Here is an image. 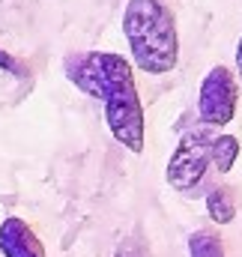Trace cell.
I'll use <instances>...</instances> for the list:
<instances>
[{
	"mask_svg": "<svg viewBox=\"0 0 242 257\" xmlns=\"http://www.w3.org/2000/svg\"><path fill=\"white\" fill-rule=\"evenodd\" d=\"M69 78L78 90L105 105V123L129 153H144V105L135 87L132 63L114 51H90L69 60Z\"/></svg>",
	"mask_w": 242,
	"mask_h": 257,
	"instance_id": "obj_1",
	"label": "cell"
},
{
	"mask_svg": "<svg viewBox=\"0 0 242 257\" xmlns=\"http://www.w3.org/2000/svg\"><path fill=\"white\" fill-rule=\"evenodd\" d=\"M123 33L135 66L147 75H168L180 60L177 24L162 0H129L123 12Z\"/></svg>",
	"mask_w": 242,
	"mask_h": 257,
	"instance_id": "obj_2",
	"label": "cell"
},
{
	"mask_svg": "<svg viewBox=\"0 0 242 257\" xmlns=\"http://www.w3.org/2000/svg\"><path fill=\"white\" fill-rule=\"evenodd\" d=\"M215 138L218 135L212 128H191L182 135L165 171V180L171 189L188 192L203 180L206 168L215 165Z\"/></svg>",
	"mask_w": 242,
	"mask_h": 257,
	"instance_id": "obj_3",
	"label": "cell"
},
{
	"mask_svg": "<svg viewBox=\"0 0 242 257\" xmlns=\"http://www.w3.org/2000/svg\"><path fill=\"white\" fill-rule=\"evenodd\" d=\"M236 102H239V87L236 78L227 66H212L203 81H200V96H197V114L206 126H227L236 117Z\"/></svg>",
	"mask_w": 242,
	"mask_h": 257,
	"instance_id": "obj_4",
	"label": "cell"
},
{
	"mask_svg": "<svg viewBox=\"0 0 242 257\" xmlns=\"http://www.w3.org/2000/svg\"><path fill=\"white\" fill-rule=\"evenodd\" d=\"M0 254L3 257H45V245L36 236V230L18 218L9 215L0 224Z\"/></svg>",
	"mask_w": 242,
	"mask_h": 257,
	"instance_id": "obj_5",
	"label": "cell"
},
{
	"mask_svg": "<svg viewBox=\"0 0 242 257\" xmlns=\"http://www.w3.org/2000/svg\"><path fill=\"white\" fill-rule=\"evenodd\" d=\"M206 212H209V218L215 221V224H227V221H233V215H236V203H233V194L227 192V189H212V192L206 194Z\"/></svg>",
	"mask_w": 242,
	"mask_h": 257,
	"instance_id": "obj_6",
	"label": "cell"
},
{
	"mask_svg": "<svg viewBox=\"0 0 242 257\" xmlns=\"http://www.w3.org/2000/svg\"><path fill=\"white\" fill-rule=\"evenodd\" d=\"M188 257H224V245L215 233L197 230L188 236Z\"/></svg>",
	"mask_w": 242,
	"mask_h": 257,
	"instance_id": "obj_7",
	"label": "cell"
},
{
	"mask_svg": "<svg viewBox=\"0 0 242 257\" xmlns=\"http://www.w3.org/2000/svg\"><path fill=\"white\" fill-rule=\"evenodd\" d=\"M239 159V138L233 135H218L215 138V168L221 174H227Z\"/></svg>",
	"mask_w": 242,
	"mask_h": 257,
	"instance_id": "obj_8",
	"label": "cell"
},
{
	"mask_svg": "<svg viewBox=\"0 0 242 257\" xmlns=\"http://www.w3.org/2000/svg\"><path fill=\"white\" fill-rule=\"evenodd\" d=\"M0 69H3V72H9V75H18V78H24V75H27V69L18 63L12 54H6L3 48H0Z\"/></svg>",
	"mask_w": 242,
	"mask_h": 257,
	"instance_id": "obj_9",
	"label": "cell"
},
{
	"mask_svg": "<svg viewBox=\"0 0 242 257\" xmlns=\"http://www.w3.org/2000/svg\"><path fill=\"white\" fill-rule=\"evenodd\" d=\"M114 257H141V251H138L132 242H123L120 248H117V254H114Z\"/></svg>",
	"mask_w": 242,
	"mask_h": 257,
	"instance_id": "obj_10",
	"label": "cell"
},
{
	"mask_svg": "<svg viewBox=\"0 0 242 257\" xmlns=\"http://www.w3.org/2000/svg\"><path fill=\"white\" fill-rule=\"evenodd\" d=\"M236 69H239V81H242V39H239V45H236Z\"/></svg>",
	"mask_w": 242,
	"mask_h": 257,
	"instance_id": "obj_11",
	"label": "cell"
}]
</instances>
